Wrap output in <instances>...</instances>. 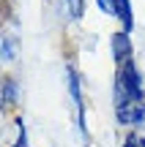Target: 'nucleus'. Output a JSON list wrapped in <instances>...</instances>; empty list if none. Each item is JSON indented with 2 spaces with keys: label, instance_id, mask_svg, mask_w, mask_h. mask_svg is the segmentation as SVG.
Listing matches in <instances>:
<instances>
[{
  "label": "nucleus",
  "instance_id": "6e6552de",
  "mask_svg": "<svg viewBox=\"0 0 145 147\" xmlns=\"http://www.w3.org/2000/svg\"><path fill=\"white\" fill-rule=\"evenodd\" d=\"M123 147H145V139H142V136H129Z\"/></svg>",
  "mask_w": 145,
  "mask_h": 147
},
{
  "label": "nucleus",
  "instance_id": "1a4fd4ad",
  "mask_svg": "<svg viewBox=\"0 0 145 147\" xmlns=\"http://www.w3.org/2000/svg\"><path fill=\"white\" fill-rule=\"evenodd\" d=\"M69 5H71V14H74V16L82 14V0H69Z\"/></svg>",
  "mask_w": 145,
  "mask_h": 147
},
{
  "label": "nucleus",
  "instance_id": "f03ea898",
  "mask_svg": "<svg viewBox=\"0 0 145 147\" xmlns=\"http://www.w3.org/2000/svg\"><path fill=\"white\" fill-rule=\"evenodd\" d=\"M118 117H120V123H140L145 117V104H142V101H126V104H118Z\"/></svg>",
  "mask_w": 145,
  "mask_h": 147
},
{
  "label": "nucleus",
  "instance_id": "0eeeda50",
  "mask_svg": "<svg viewBox=\"0 0 145 147\" xmlns=\"http://www.w3.org/2000/svg\"><path fill=\"white\" fill-rule=\"evenodd\" d=\"M96 3L104 14H115V0H96Z\"/></svg>",
  "mask_w": 145,
  "mask_h": 147
},
{
  "label": "nucleus",
  "instance_id": "423d86ee",
  "mask_svg": "<svg viewBox=\"0 0 145 147\" xmlns=\"http://www.w3.org/2000/svg\"><path fill=\"white\" fill-rule=\"evenodd\" d=\"M14 47H16V44H14V38H5V44H3V60H11V57H14Z\"/></svg>",
  "mask_w": 145,
  "mask_h": 147
},
{
  "label": "nucleus",
  "instance_id": "20e7f679",
  "mask_svg": "<svg viewBox=\"0 0 145 147\" xmlns=\"http://www.w3.org/2000/svg\"><path fill=\"white\" fill-rule=\"evenodd\" d=\"M115 16H118L120 25H123V33H131V30H134V16H131L129 0H115Z\"/></svg>",
  "mask_w": 145,
  "mask_h": 147
},
{
  "label": "nucleus",
  "instance_id": "39448f33",
  "mask_svg": "<svg viewBox=\"0 0 145 147\" xmlns=\"http://www.w3.org/2000/svg\"><path fill=\"white\" fill-rule=\"evenodd\" d=\"M69 90H71V101L80 112V125H82V95H80V79H77L74 71H69Z\"/></svg>",
  "mask_w": 145,
  "mask_h": 147
},
{
  "label": "nucleus",
  "instance_id": "f257e3e1",
  "mask_svg": "<svg viewBox=\"0 0 145 147\" xmlns=\"http://www.w3.org/2000/svg\"><path fill=\"white\" fill-rule=\"evenodd\" d=\"M118 104H126V101H142V76L137 71L134 63H123L118 76Z\"/></svg>",
  "mask_w": 145,
  "mask_h": 147
},
{
  "label": "nucleus",
  "instance_id": "7ed1b4c3",
  "mask_svg": "<svg viewBox=\"0 0 145 147\" xmlns=\"http://www.w3.org/2000/svg\"><path fill=\"white\" fill-rule=\"evenodd\" d=\"M110 44H112V55H115V60L118 63H123L126 57L131 55V38H129V33H115L112 38H110Z\"/></svg>",
  "mask_w": 145,
  "mask_h": 147
}]
</instances>
